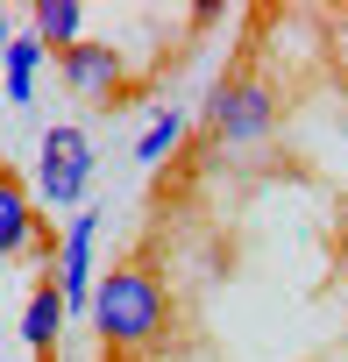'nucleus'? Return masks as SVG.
Returning <instances> with one entry per match:
<instances>
[{
    "mask_svg": "<svg viewBox=\"0 0 348 362\" xmlns=\"http://www.w3.org/2000/svg\"><path fill=\"white\" fill-rule=\"evenodd\" d=\"M93 235H100L93 214H71V228L57 235V270H50V284H57V298H64L71 313H93Z\"/></svg>",
    "mask_w": 348,
    "mask_h": 362,
    "instance_id": "obj_4",
    "label": "nucleus"
},
{
    "mask_svg": "<svg viewBox=\"0 0 348 362\" xmlns=\"http://www.w3.org/2000/svg\"><path fill=\"white\" fill-rule=\"evenodd\" d=\"M207 128L228 142V149H256L270 128H277V107H270V93H263V78H221L214 86V100H207Z\"/></svg>",
    "mask_w": 348,
    "mask_h": 362,
    "instance_id": "obj_2",
    "label": "nucleus"
},
{
    "mask_svg": "<svg viewBox=\"0 0 348 362\" xmlns=\"http://www.w3.org/2000/svg\"><path fill=\"white\" fill-rule=\"evenodd\" d=\"M8 50H15V22H8V8H0V64H8Z\"/></svg>",
    "mask_w": 348,
    "mask_h": 362,
    "instance_id": "obj_11",
    "label": "nucleus"
},
{
    "mask_svg": "<svg viewBox=\"0 0 348 362\" xmlns=\"http://www.w3.org/2000/svg\"><path fill=\"white\" fill-rule=\"evenodd\" d=\"M36 242V214H29V192H22V177L15 170H0V263H8L15 249Z\"/></svg>",
    "mask_w": 348,
    "mask_h": 362,
    "instance_id": "obj_8",
    "label": "nucleus"
},
{
    "mask_svg": "<svg viewBox=\"0 0 348 362\" xmlns=\"http://www.w3.org/2000/svg\"><path fill=\"white\" fill-rule=\"evenodd\" d=\"M79 29H86V8H79V0H36V15H29V36H36L43 50H57V57L86 43Z\"/></svg>",
    "mask_w": 348,
    "mask_h": 362,
    "instance_id": "obj_6",
    "label": "nucleus"
},
{
    "mask_svg": "<svg viewBox=\"0 0 348 362\" xmlns=\"http://www.w3.org/2000/svg\"><path fill=\"white\" fill-rule=\"evenodd\" d=\"M57 64H64V86L86 93V100H107V93L121 86V71H128V57H121L114 43H79V50H64Z\"/></svg>",
    "mask_w": 348,
    "mask_h": 362,
    "instance_id": "obj_5",
    "label": "nucleus"
},
{
    "mask_svg": "<svg viewBox=\"0 0 348 362\" xmlns=\"http://www.w3.org/2000/svg\"><path fill=\"white\" fill-rule=\"evenodd\" d=\"M86 185H93V142H86V128L57 121V128L43 135V163H36V192H43L50 206H71V199H86Z\"/></svg>",
    "mask_w": 348,
    "mask_h": 362,
    "instance_id": "obj_3",
    "label": "nucleus"
},
{
    "mask_svg": "<svg viewBox=\"0 0 348 362\" xmlns=\"http://www.w3.org/2000/svg\"><path fill=\"white\" fill-rule=\"evenodd\" d=\"M93 327H100V341H121V348L156 341L163 334V284L149 270H128V263L107 270L93 284Z\"/></svg>",
    "mask_w": 348,
    "mask_h": 362,
    "instance_id": "obj_1",
    "label": "nucleus"
},
{
    "mask_svg": "<svg viewBox=\"0 0 348 362\" xmlns=\"http://www.w3.org/2000/svg\"><path fill=\"white\" fill-rule=\"evenodd\" d=\"M178 128H185V114H170V107H163V114L135 135V156H142V163H163V156H170V142H178Z\"/></svg>",
    "mask_w": 348,
    "mask_h": 362,
    "instance_id": "obj_10",
    "label": "nucleus"
},
{
    "mask_svg": "<svg viewBox=\"0 0 348 362\" xmlns=\"http://www.w3.org/2000/svg\"><path fill=\"white\" fill-rule=\"evenodd\" d=\"M64 313H71V305L57 298V284H36L29 305H22V341H29L43 362H50V348H57V334H64Z\"/></svg>",
    "mask_w": 348,
    "mask_h": 362,
    "instance_id": "obj_7",
    "label": "nucleus"
},
{
    "mask_svg": "<svg viewBox=\"0 0 348 362\" xmlns=\"http://www.w3.org/2000/svg\"><path fill=\"white\" fill-rule=\"evenodd\" d=\"M36 64H43V43H36V36H15L8 64H0V86H8V100H15V107H29V100H36Z\"/></svg>",
    "mask_w": 348,
    "mask_h": 362,
    "instance_id": "obj_9",
    "label": "nucleus"
}]
</instances>
